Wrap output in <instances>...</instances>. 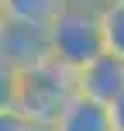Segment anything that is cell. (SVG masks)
<instances>
[{
	"label": "cell",
	"instance_id": "11",
	"mask_svg": "<svg viewBox=\"0 0 124 131\" xmlns=\"http://www.w3.org/2000/svg\"><path fill=\"white\" fill-rule=\"evenodd\" d=\"M7 24H10V17L4 14V4H0V45H4V35H7Z\"/></svg>",
	"mask_w": 124,
	"mask_h": 131
},
{
	"label": "cell",
	"instance_id": "3",
	"mask_svg": "<svg viewBox=\"0 0 124 131\" xmlns=\"http://www.w3.org/2000/svg\"><path fill=\"white\" fill-rule=\"evenodd\" d=\"M76 90L104 107H114L124 97V59L110 55V52H100L93 62L76 69Z\"/></svg>",
	"mask_w": 124,
	"mask_h": 131
},
{
	"label": "cell",
	"instance_id": "4",
	"mask_svg": "<svg viewBox=\"0 0 124 131\" xmlns=\"http://www.w3.org/2000/svg\"><path fill=\"white\" fill-rule=\"evenodd\" d=\"M0 55L14 66V69H31V66L52 59V45H48V28L38 24H17L10 21L4 35V45H0Z\"/></svg>",
	"mask_w": 124,
	"mask_h": 131
},
{
	"label": "cell",
	"instance_id": "13",
	"mask_svg": "<svg viewBox=\"0 0 124 131\" xmlns=\"http://www.w3.org/2000/svg\"><path fill=\"white\" fill-rule=\"evenodd\" d=\"M107 4H124V0H107Z\"/></svg>",
	"mask_w": 124,
	"mask_h": 131
},
{
	"label": "cell",
	"instance_id": "7",
	"mask_svg": "<svg viewBox=\"0 0 124 131\" xmlns=\"http://www.w3.org/2000/svg\"><path fill=\"white\" fill-rule=\"evenodd\" d=\"M100 28H104V52L124 59V4L100 7Z\"/></svg>",
	"mask_w": 124,
	"mask_h": 131
},
{
	"label": "cell",
	"instance_id": "1",
	"mask_svg": "<svg viewBox=\"0 0 124 131\" xmlns=\"http://www.w3.org/2000/svg\"><path fill=\"white\" fill-rule=\"evenodd\" d=\"M76 97V69L62 66L59 59H45L31 69H21L17 86V111L31 117L38 128H52L59 111Z\"/></svg>",
	"mask_w": 124,
	"mask_h": 131
},
{
	"label": "cell",
	"instance_id": "2",
	"mask_svg": "<svg viewBox=\"0 0 124 131\" xmlns=\"http://www.w3.org/2000/svg\"><path fill=\"white\" fill-rule=\"evenodd\" d=\"M48 45L52 59L69 69H83L104 52V28H100V7L65 0L55 21L48 24Z\"/></svg>",
	"mask_w": 124,
	"mask_h": 131
},
{
	"label": "cell",
	"instance_id": "10",
	"mask_svg": "<svg viewBox=\"0 0 124 131\" xmlns=\"http://www.w3.org/2000/svg\"><path fill=\"white\" fill-rule=\"evenodd\" d=\"M110 117H114V131H124V97L110 107Z\"/></svg>",
	"mask_w": 124,
	"mask_h": 131
},
{
	"label": "cell",
	"instance_id": "8",
	"mask_svg": "<svg viewBox=\"0 0 124 131\" xmlns=\"http://www.w3.org/2000/svg\"><path fill=\"white\" fill-rule=\"evenodd\" d=\"M17 86L21 72L0 55V111H17Z\"/></svg>",
	"mask_w": 124,
	"mask_h": 131
},
{
	"label": "cell",
	"instance_id": "5",
	"mask_svg": "<svg viewBox=\"0 0 124 131\" xmlns=\"http://www.w3.org/2000/svg\"><path fill=\"white\" fill-rule=\"evenodd\" d=\"M48 131H114V117H110V107L97 104L76 90V97L59 111V117L52 121Z\"/></svg>",
	"mask_w": 124,
	"mask_h": 131
},
{
	"label": "cell",
	"instance_id": "12",
	"mask_svg": "<svg viewBox=\"0 0 124 131\" xmlns=\"http://www.w3.org/2000/svg\"><path fill=\"white\" fill-rule=\"evenodd\" d=\"M76 4H93V7H104L107 0H76Z\"/></svg>",
	"mask_w": 124,
	"mask_h": 131
},
{
	"label": "cell",
	"instance_id": "9",
	"mask_svg": "<svg viewBox=\"0 0 124 131\" xmlns=\"http://www.w3.org/2000/svg\"><path fill=\"white\" fill-rule=\"evenodd\" d=\"M0 131H45L21 111H0Z\"/></svg>",
	"mask_w": 124,
	"mask_h": 131
},
{
	"label": "cell",
	"instance_id": "6",
	"mask_svg": "<svg viewBox=\"0 0 124 131\" xmlns=\"http://www.w3.org/2000/svg\"><path fill=\"white\" fill-rule=\"evenodd\" d=\"M4 4V14L17 24H38L48 28L55 21V14L62 10L65 0H0Z\"/></svg>",
	"mask_w": 124,
	"mask_h": 131
}]
</instances>
